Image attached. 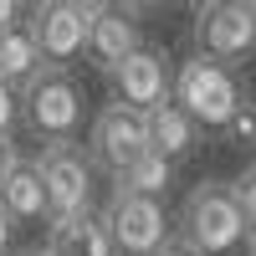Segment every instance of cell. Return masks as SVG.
I'll list each match as a JSON object with an SVG mask.
<instances>
[{
	"label": "cell",
	"instance_id": "obj_27",
	"mask_svg": "<svg viewBox=\"0 0 256 256\" xmlns=\"http://www.w3.org/2000/svg\"><path fill=\"white\" fill-rule=\"evenodd\" d=\"M174 6H195V10H200V6H205V0H174Z\"/></svg>",
	"mask_w": 256,
	"mask_h": 256
},
{
	"label": "cell",
	"instance_id": "obj_10",
	"mask_svg": "<svg viewBox=\"0 0 256 256\" xmlns=\"http://www.w3.org/2000/svg\"><path fill=\"white\" fill-rule=\"evenodd\" d=\"M134 46H144L138 20L128 16V10L118 6V0L88 16V46H82V56H88L98 72H113V67H118V62H123L128 52H134Z\"/></svg>",
	"mask_w": 256,
	"mask_h": 256
},
{
	"label": "cell",
	"instance_id": "obj_18",
	"mask_svg": "<svg viewBox=\"0 0 256 256\" xmlns=\"http://www.w3.org/2000/svg\"><path fill=\"white\" fill-rule=\"evenodd\" d=\"M226 128H230L241 144H251V148H256V108H251V102H241V108L230 113V123H226Z\"/></svg>",
	"mask_w": 256,
	"mask_h": 256
},
{
	"label": "cell",
	"instance_id": "obj_4",
	"mask_svg": "<svg viewBox=\"0 0 256 256\" xmlns=\"http://www.w3.org/2000/svg\"><path fill=\"white\" fill-rule=\"evenodd\" d=\"M41 174V195H46V220H67L92 210V184L98 169L82 144H41V154L31 159Z\"/></svg>",
	"mask_w": 256,
	"mask_h": 256
},
{
	"label": "cell",
	"instance_id": "obj_1",
	"mask_svg": "<svg viewBox=\"0 0 256 256\" xmlns=\"http://www.w3.org/2000/svg\"><path fill=\"white\" fill-rule=\"evenodd\" d=\"M16 92H20V123L41 144H77L88 98H82V82L72 77V67H36Z\"/></svg>",
	"mask_w": 256,
	"mask_h": 256
},
{
	"label": "cell",
	"instance_id": "obj_11",
	"mask_svg": "<svg viewBox=\"0 0 256 256\" xmlns=\"http://www.w3.org/2000/svg\"><path fill=\"white\" fill-rule=\"evenodd\" d=\"M0 210L6 220L20 230V226H46V195H41V174L31 159H10V169L0 174Z\"/></svg>",
	"mask_w": 256,
	"mask_h": 256
},
{
	"label": "cell",
	"instance_id": "obj_3",
	"mask_svg": "<svg viewBox=\"0 0 256 256\" xmlns=\"http://www.w3.org/2000/svg\"><path fill=\"white\" fill-rule=\"evenodd\" d=\"M169 102H174L180 113L195 118V128L205 134V128H226L230 113L241 108V82L230 67H220V62H210V56H184L174 72H169Z\"/></svg>",
	"mask_w": 256,
	"mask_h": 256
},
{
	"label": "cell",
	"instance_id": "obj_19",
	"mask_svg": "<svg viewBox=\"0 0 256 256\" xmlns=\"http://www.w3.org/2000/svg\"><path fill=\"white\" fill-rule=\"evenodd\" d=\"M118 6L134 16V20H148V16H159V10H169L174 0H118Z\"/></svg>",
	"mask_w": 256,
	"mask_h": 256
},
{
	"label": "cell",
	"instance_id": "obj_15",
	"mask_svg": "<svg viewBox=\"0 0 256 256\" xmlns=\"http://www.w3.org/2000/svg\"><path fill=\"white\" fill-rule=\"evenodd\" d=\"M108 180H113V190H134V195H159V200H164L169 180H174V164L159 159L154 148H144L134 164H123L118 174H108Z\"/></svg>",
	"mask_w": 256,
	"mask_h": 256
},
{
	"label": "cell",
	"instance_id": "obj_26",
	"mask_svg": "<svg viewBox=\"0 0 256 256\" xmlns=\"http://www.w3.org/2000/svg\"><path fill=\"white\" fill-rule=\"evenodd\" d=\"M246 256H256V236H246Z\"/></svg>",
	"mask_w": 256,
	"mask_h": 256
},
{
	"label": "cell",
	"instance_id": "obj_17",
	"mask_svg": "<svg viewBox=\"0 0 256 256\" xmlns=\"http://www.w3.org/2000/svg\"><path fill=\"white\" fill-rule=\"evenodd\" d=\"M16 123H20V92L10 82H0V138H10Z\"/></svg>",
	"mask_w": 256,
	"mask_h": 256
},
{
	"label": "cell",
	"instance_id": "obj_16",
	"mask_svg": "<svg viewBox=\"0 0 256 256\" xmlns=\"http://www.w3.org/2000/svg\"><path fill=\"white\" fill-rule=\"evenodd\" d=\"M230 184V200H236L241 210V226H246V236H256V164H246L236 180H226Z\"/></svg>",
	"mask_w": 256,
	"mask_h": 256
},
{
	"label": "cell",
	"instance_id": "obj_23",
	"mask_svg": "<svg viewBox=\"0 0 256 256\" xmlns=\"http://www.w3.org/2000/svg\"><path fill=\"white\" fill-rule=\"evenodd\" d=\"M154 256H195V251H184V246H180V241H164V246H159V251H154Z\"/></svg>",
	"mask_w": 256,
	"mask_h": 256
},
{
	"label": "cell",
	"instance_id": "obj_29",
	"mask_svg": "<svg viewBox=\"0 0 256 256\" xmlns=\"http://www.w3.org/2000/svg\"><path fill=\"white\" fill-rule=\"evenodd\" d=\"M20 6H36V0H20Z\"/></svg>",
	"mask_w": 256,
	"mask_h": 256
},
{
	"label": "cell",
	"instance_id": "obj_25",
	"mask_svg": "<svg viewBox=\"0 0 256 256\" xmlns=\"http://www.w3.org/2000/svg\"><path fill=\"white\" fill-rule=\"evenodd\" d=\"M236 6H241V10H246V16H256V0H236Z\"/></svg>",
	"mask_w": 256,
	"mask_h": 256
},
{
	"label": "cell",
	"instance_id": "obj_22",
	"mask_svg": "<svg viewBox=\"0 0 256 256\" xmlns=\"http://www.w3.org/2000/svg\"><path fill=\"white\" fill-rule=\"evenodd\" d=\"M10 159H16V144H10V138H0V174L10 169Z\"/></svg>",
	"mask_w": 256,
	"mask_h": 256
},
{
	"label": "cell",
	"instance_id": "obj_28",
	"mask_svg": "<svg viewBox=\"0 0 256 256\" xmlns=\"http://www.w3.org/2000/svg\"><path fill=\"white\" fill-rule=\"evenodd\" d=\"M16 256H46V251H16Z\"/></svg>",
	"mask_w": 256,
	"mask_h": 256
},
{
	"label": "cell",
	"instance_id": "obj_7",
	"mask_svg": "<svg viewBox=\"0 0 256 256\" xmlns=\"http://www.w3.org/2000/svg\"><path fill=\"white\" fill-rule=\"evenodd\" d=\"M195 52L230 67L256 52V16H246L236 0H205L195 10Z\"/></svg>",
	"mask_w": 256,
	"mask_h": 256
},
{
	"label": "cell",
	"instance_id": "obj_6",
	"mask_svg": "<svg viewBox=\"0 0 256 256\" xmlns=\"http://www.w3.org/2000/svg\"><path fill=\"white\" fill-rule=\"evenodd\" d=\"M20 20L41 52V67H72L88 46V10H77L72 0H36Z\"/></svg>",
	"mask_w": 256,
	"mask_h": 256
},
{
	"label": "cell",
	"instance_id": "obj_24",
	"mask_svg": "<svg viewBox=\"0 0 256 256\" xmlns=\"http://www.w3.org/2000/svg\"><path fill=\"white\" fill-rule=\"evenodd\" d=\"M72 6H77V10H88V16H92V10H102V6H113V0H72Z\"/></svg>",
	"mask_w": 256,
	"mask_h": 256
},
{
	"label": "cell",
	"instance_id": "obj_21",
	"mask_svg": "<svg viewBox=\"0 0 256 256\" xmlns=\"http://www.w3.org/2000/svg\"><path fill=\"white\" fill-rule=\"evenodd\" d=\"M10 236H16V226L6 220V210H0V256H10Z\"/></svg>",
	"mask_w": 256,
	"mask_h": 256
},
{
	"label": "cell",
	"instance_id": "obj_8",
	"mask_svg": "<svg viewBox=\"0 0 256 256\" xmlns=\"http://www.w3.org/2000/svg\"><path fill=\"white\" fill-rule=\"evenodd\" d=\"M148 148V128H144V113L138 108H123V102H108L92 128H88V159L102 174H118L123 164H134Z\"/></svg>",
	"mask_w": 256,
	"mask_h": 256
},
{
	"label": "cell",
	"instance_id": "obj_9",
	"mask_svg": "<svg viewBox=\"0 0 256 256\" xmlns=\"http://www.w3.org/2000/svg\"><path fill=\"white\" fill-rule=\"evenodd\" d=\"M108 77H113V92H118L113 102H123V108L148 113L154 102L169 98V56L154 52V46H134Z\"/></svg>",
	"mask_w": 256,
	"mask_h": 256
},
{
	"label": "cell",
	"instance_id": "obj_5",
	"mask_svg": "<svg viewBox=\"0 0 256 256\" xmlns=\"http://www.w3.org/2000/svg\"><path fill=\"white\" fill-rule=\"evenodd\" d=\"M98 216H102V226H108L113 256H154L164 241H174V226H169V210H164L159 195L113 190Z\"/></svg>",
	"mask_w": 256,
	"mask_h": 256
},
{
	"label": "cell",
	"instance_id": "obj_12",
	"mask_svg": "<svg viewBox=\"0 0 256 256\" xmlns=\"http://www.w3.org/2000/svg\"><path fill=\"white\" fill-rule=\"evenodd\" d=\"M144 128H148V148H154L159 159H169V164H180V159H190L200 148V128H195V118L190 113H180L174 102H154V108L144 113Z\"/></svg>",
	"mask_w": 256,
	"mask_h": 256
},
{
	"label": "cell",
	"instance_id": "obj_20",
	"mask_svg": "<svg viewBox=\"0 0 256 256\" xmlns=\"http://www.w3.org/2000/svg\"><path fill=\"white\" fill-rule=\"evenodd\" d=\"M20 16H26V6H20V0H0V31H6V26H16Z\"/></svg>",
	"mask_w": 256,
	"mask_h": 256
},
{
	"label": "cell",
	"instance_id": "obj_13",
	"mask_svg": "<svg viewBox=\"0 0 256 256\" xmlns=\"http://www.w3.org/2000/svg\"><path fill=\"white\" fill-rule=\"evenodd\" d=\"M46 256H113L108 226H102L98 210H82L67 220H46Z\"/></svg>",
	"mask_w": 256,
	"mask_h": 256
},
{
	"label": "cell",
	"instance_id": "obj_14",
	"mask_svg": "<svg viewBox=\"0 0 256 256\" xmlns=\"http://www.w3.org/2000/svg\"><path fill=\"white\" fill-rule=\"evenodd\" d=\"M36 67H41V52H36V41H31V31H26V20L6 26V31H0V82L20 88Z\"/></svg>",
	"mask_w": 256,
	"mask_h": 256
},
{
	"label": "cell",
	"instance_id": "obj_2",
	"mask_svg": "<svg viewBox=\"0 0 256 256\" xmlns=\"http://www.w3.org/2000/svg\"><path fill=\"white\" fill-rule=\"evenodd\" d=\"M169 226H174V241L195 256H230L236 246H246V226H241V210L230 200L226 180H200L184 195L180 220Z\"/></svg>",
	"mask_w": 256,
	"mask_h": 256
}]
</instances>
